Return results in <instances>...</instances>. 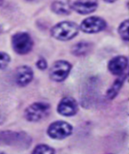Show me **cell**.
I'll return each mask as SVG.
<instances>
[{
  "label": "cell",
  "mask_w": 129,
  "mask_h": 154,
  "mask_svg": "<svg viewBox=\"0 0 129 154\" xmlns=\"http://www.w3.org/2000/svg\"><path fill=\"white\" fill-rule=\"evenodd\" d=\"M33 143L32 137L25 131H3L0 132V144L20 149H28Z\"/></svg>",
  "instance_id": "1"
},
{
  "label": "cell",
  "mask_w": 129,
  "mask_h": 154,
  "mask_svg": "<svg viewBox=\"0 0 129 154\" xmlns=\"http://www.w3.org/2000/svg\"><path fill=\"white\" fill-rule=\"evenodd\" d=\"M80 32L79 26L76 22L63 20L52 26L50 34L52 37L59 41H69L74 39Z\"/></svg>",
  "instance_id": "2"
},
{
  "label": "cell",
  "mask_w": 129,
  "mask_h": 154,
  "mask_svg": "<svg viewBox=\"0 0 129 154\" xmlns=\"http://www.w3.org/2000/svg\"><path fill=\"white\" fill-rule=\"evenodd\" d=\"M51 112V104L46 102H36L25 109L23 116L27 121L37 123L45 119Z\"/></svg>",
  "instance_id": "3"
},
{
  "label": "cell",
  "mask_w": 129,
  "mask_h": 154,
  "mask_svg": "<svg viewBox=\"0 0 129 154\" xmlns=\"http://www.w3.org/2000/svg\"><path fill=\"white\" fill-rule=\"evenodd\" d=\"M73 132V126L67 121H55L49 125L47 134L52 140H62L71 136Z\"/></svg>",
  "instance_id": "4"
},
{
  "label": "cell",
  "mask_w": 129,
  "mask_h": 154,
  "mask_svg": "<svg viewBox=\"0 0 129 154\" xmlns=\"http://www.w3.org/2000/svg\"><path fill=\"white\" fill-rule=\"evenodd\" d=\"M11 44L13 50L16 54L26 55L32 51L34 42L30 34L21 32L13 35Z\"/></svg>",
  "instance_id": "5"
},
{
  "label": "cell",
  "mask_w": 129,
  "mask_h": 154,
  "mask_svg": "<svg viewBox=\"0 0 129 154\" xmlns=\"http://www.w3.org/2000/svg\"><path fill=\"white\" fill-rule=\"evenodd\" d=\"M72 64L65 60L56 61L51 66L49 77L52 81L61 83L67 79L72 69Z\"/></svg>",
  "instance_id": "6"
},
{
  "label": "cell",
  "mask_w": 129,
  "mask_h": 154,
  "mask_svg": "<svg viewBox=\"0 0 129 154\" xmlns=\"http://www.w3.org/2000/svg\"><path fill=\"white\" fill-rule=\"evenodd\" d=\"M108 23L99 16H90L81 21L80 30L86 34H96L106 29Z\"/></svg>",
  "instance_id": "7"
},
{
  "label": "cell",
  "mask_w": 129,
  "mask_h": 154,
  "mask_svg": "<svg viewBox=\"0 0 129 154\" xmlns=\"http://www.w3.org/2000/svg\"><path fill=\"white\" fill-rule=\"evenodd\" d=\"M79 105L77 100L72 97H64L57 106V112L64 117H73L78 113Z\"/></svg>",
  "instance_id": "8"
},
{
  "label": "cell",
  "mask_w": 129,
  "mask_h": 154,
  "mask_svg": "<svg viewBox=\"0 0 129 154\" xmlns=\"http://www.w3.org/2000/svg\"><path fill=\"white\" fill-rule=\"evenodd\" d=\"M34 78V72L28 65H22L15 70V81L20 87H25L29 85Z\"/></svg>",
  "instance_id": "9"
},
{
  "label": "cell",
  "mask_w": 129,
  "mask_h": 154,
  "mask_svg": "<svg viewBox=\"0 0 129 154\" xmlns=\"http://www.w3.org/2000/svg\"><path fill=\"white\" fill-rule=\"evenodd\" d=\"M99 7L98 0H76L72 2V10L79 15H89Z\"/></svg>",
  "instance_id": "10"
},
{
  "label": "cell",
  "mask_w": 129,
  "mask_h": 154,
  "mask_svg": "<svg viewBox=\"0 0 129 154\" xmlns=\"http://www.w3.org/2000/svg\"><path fill=\"white\" fill-rule=\"evenodd\" d=\"M128 66V59L125 56H117L109 61L108 67L112 75L119 76L124 73Z\"/></svg>",
  "instance_id": "11"
},
{
  "label": "cell",
  "mask_w": 129,
  "mask_h": 154,
  "mask_svg": "<svg viewBox=\"0 0 129 154\" xmlns=\"http://www.w3.org/2000/svg\"><path fill=\"white\" fill-rule=\"evenodd\" d=\"M127 78H128V73H123L121 75L118 76L117 79L115 80L111 86L107 91L106 97L108 100H113L115 98H116L117 96L120 93V90L123 88L125 82L126 81Z\"/></svg>",
  "instance_id": "12"
},
{
  "label": "cell",
  "mask_w": 129,
  "mask_h": 154,
  "mask_svg": "<svg viewBox=\"0 0 129 154\" xmlns=\"http://www.w3.org/2000/svg\"><path fill=\"white\" fill-rule=\"evenodd\" d=\"M50 8L56 15H68L72 11V2L70 0H54Z\"/></svg>",
  "instance_id": "13"
},
{
  "label": "cell",
  "mask_w": 129,
  "mask_h": 154,
  "mask_svg": "<svg viewBox=\"0 0 129 154\" xmlns=\"http://www.w3.org/2000/svg\"><path fill=\"white\" fill-rule=\"evenodd\" d=\"M93 48V44L91 42L81 41L77 42L72 46L70 49V52L73 56L80 57L84 56L89 54Z\"/></svg>",
  "instance_id": "14"
},
{
  "label": "cell",
  "mask_w": 129,
  "mask_h": 154,
  "mask_svg": "<svg viewBox=\"0 0 129 154\" xmlns=\"http://www.w3.org/2000/svg\"><path fill=\"white\" fill-rule=\"evenodd\" d=\"M56 150L50 145L40 143L36 145L32 150V154H55Z\"/></svg>",
  "instance_id": "15"
},
{
  "label": "cell",
  "mask_w": 129,
  "mask_h": 154,
  "mask_svg": "<svg viewBox=\"0 0 129 154\" xmlns=\"http://www.w3.org/2000/svg\"><path fill=\"white\" fill-rule=\"evenodd\" d=\"M128 26L129 20L125 19L120 23L118 29V32L119 34L120 38L125 42H128L129 35H128Z\"/></svg>",
  "instance_id": "16"
},
{
  "label": "cell",
  "mask_w": 129,
  "mask_h": 154,
  "mask_svg": "<svg viewBox=\"0 0 129 154\" xmlns=\"http://www.w3.org/2000/svg\"><path fill=\"white\" fill-rule=\"evenodd\" d=\"M11 61L10 55L7 53L0 51V69H4L8 66Z\"/></svg>",
  "instance_id": "17"
},
{
  "label": "cell",
  "mask_w": 129,
  "mask_h": 154,
  "mask_svg": "<svg viewBox=\"0 0 129 154\" xmlns=\"http://www.w3.org/2000/svg\"><path fill=\"white\" fill-rule=\"evenodd\" d=\"M36 66L39 70L44 71L48 67V63H47V61L46 60L45 58L40 57L39 59L37 60L36 63Z\"/></svg>",
  "instance_id": "18"
},
{
  "label": "cell",
  "mask_w": 129,
  "mask_h": 154,
  "mask_svg": "<svg viewBox=\"0 0 129 154\" xmlns=\"http://www.w3.org/2000/svg\"><path fill=\"white\" fill-rule=\"evenodd\" d=\"M103 1L107 3H109V4H112V3H114L117 0H103Z\"/></svg>",
  "instance_id": "19"
},
{
  "label": "cell",
  "mask_w": 129,
  "mask_h": 154,
  "mask_svg": "<svg viewBox=\"0 0 129 154\" xmlns=\"http://www.w3.org/2000/svg\"><path fill=\"white\" fill-rule=\"evenodd\" d=\"M3 4H4V0H0V7L2 6Z\"/></svg>",
  "instance_id": "20"
},
{
  "label": "cell",
  "mask_w": 129,
  "mask_h": 154,
  "mask_svg": "<svg viewBox=\"0 0 129 154\" xmlns=\"http://www.w3.org/2000/svg\"><path fill=\"white\" fill-rule=\"evenodd\" d=\"M25 1H27V2H33V1H35V0H25Z\"/></svg>",
  "instance_id": "21"
}]
</instances>
